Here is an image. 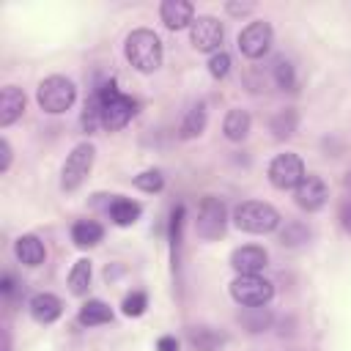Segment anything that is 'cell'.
I'll list each match as a JSON object with an SVG mask.
<instances>
[{"label": "cell", "instance_id": "34", "mask_svg": "<svg viewBox=\"0 0 351 351\" xmlns=\"http://www.w3.org/2000/svg\"><path fill=\"white\" fill-rule=\"evenodd\" d=\"M0 291H3V296H5V299H11V296H14V291H16V280H14L8 271H5V274H3V280H0Z\"/></svg>", "mask_w": 351, "mask_h": 351}, {"label": "cell", "instance_id": "32", "mask_svg": "<svg viewBox=\"0 0 351 351\" xmlns=\"http://www.w3.org/2000/svg\"><path fill=\"white\" fill-rule=\"evenodd\" d=\"M11 156H14L11 143L3 137V140H0V173H8V167H11Z\"/></svg>", "mask_w": 351, "mask_h": 351}, {"label": "cell", "instance_id": "19", "mask_svg": "<svg viewBox=\"0 0 351 351\" xmlns=\"http://www.w3.org/2000/svg\"><path fill=\"white\" fill-rule=\"evenodd\" d=\"M110 219L115 222V225H121V228H129V225H134L137 219H140V214H143V206L140 203H134V200H129V197H115V200H110Z\"/></svg>", "mask_w": 351, "mask_h": 351}, {"label": "cell", "instance_id": "33", "mask_svg": "<svg viewBox=\"0 0 351 351\" xmlns=\"http://www.w3.org/2000/svg\"><path fill=\"white\" fill-rule=\"evenodd\" d=\"M337 217H340V225L351 233V197H346L343 203H340V211H337Z\"/></svg>", "mask_w": 351, "mask_h": 351}, {"label": "cell", "instance_id": "9", "mask_svg": "<svg viewBox=\"0 0 351 351\" xmlns=\"http://www.w3.org/2000/svg\"><path fill=\"white\" fill-rule=\"evenodd\" d=\"M271 41H274V30L266 19H255L250 25L241 27V33L236 36V44H239V52L250 60H258L263 58L269 49H271Z\"/></svg>", "mask_w": 351, "mask_h": 351}, {"label": "cell", "instance_id": "3", "mask_svg": "<svg viewBox=\"0 0 351 351\" xmlns=\"http://www.w3.org/2000/svg\"><path fill=\"white\" fill-rule=\"evenodd\" d=\"M280 211L271 206V203H263V200H241L236 208H233V225L244 233H271L280 228Z\"/></svg>", "mask_w": 351, "mask_h": 351}, {"label": "cell", "instance_id": "35", "mask_svg": "<svg viewBox=\"0 0 351 351\" xmlns=\"http://www.w3.org/2000/svg\"><path fill=\"white\" fill-rule=\"evenodd\" d=\"M156 351H178V340L173 335H162L156 340Z\"/></svg>", "mask_w": 351, "mask_h": 351}, {"label": "cell", "instance_id": "8", "mask_svg": "<svg viewBox=\"0 0 351 351\" xmlns=\"http://www.w3.org/2000/svg\"><path fill=\"white\" fill-rule=\"evenodd\" d=\"M266 176H269L271 186H277V189H296L299 181H302L307 173H304V162H302L299 154L282 151V154H277V156L269 162Z\"/></svg>", "mask_w": 351, "mask_h": 351}, {"label": "cell", "instance_id": "12", "mask_svg": "<svg viewBox=\"0 0 351 351\" xmlns=\"http://www.w3.org/2000/svg\"><path fill=\"white\" fill-rule=\"evenodd\" d=\"M269 263V252L261 244H244L230 252V266L236 274H261Z\"/></svg>", "mask_w": 351, "mask_h": 351}, {"label": "cell", "instance_id": "27", "mask_svg": "<svg viewBox=\"0 0 351 351\" xmlns=\"http://www.w3.org/2000/svg\"><path fill=\"white\" fill-rule=\"evenodd\" d=\"M145 307H148V296H145L143 291H132V293L121 302V313H123V315H129V318L143 315V313H145Z\"/></svg>", "mask_w": 351, "mask_h": 351}, {"label": "cell", "instance_id": "28", "mask_svg": "<svg viewBox=\"0 0 351 351\" xmlns=\"http://www.w3.org/2000/svg\"><path fill=\"white\" fill-rule=\"evenodd\" d=\"M274 82L280 85V88H293L296 85V74H293V66H291V60H285V58H277L274 60Z\"/></svg>", "mask_w": 351, "mask_h": 351}, {"label": "cell", "instance_id": "23", "mask_svg": "<svg viewBox=\"0 0 351 351\" xmlns=\"http://www.w3.org/2000/svg\"><path fill=\"white\" fill-rule=\"evenodd\" d=\"M189 343L197 351H217L225 343V337L217 329H211V326H192L189 329Z\"/></svg>", "mask_w": 351, "mask_h": 351}, {"label": "cell", "instance_id": "16", "mask_svg": "<svg viewBox=\"0 0 351 351\" xmlns=\"http://www.w3.org/2000/svg\"><path fill=\"white\" fill-rule=\"evenodd\" d=\"M25 112V93L16 85H3L0 90V126L8 129L16 118H22Z\"/></svg>", "mask_w": 351, "mask_h": 351}, {"label": "cell", "instance_id": "21", "mask_svg": "<svg viewBox=\"0 0 351 351\" xmlns=\"http://www.w3.org/2000/svg\"><path fill=\"white\" fill-rule=\"evenodd\" d=\"M206 121H208V112H206V104H195L186 110L181 126H178V137L181 140H192V137H200L203 129H206Z\"/></svg>", "mask_w": 351, "mask_h": 351}, {"label": "cell", "instance_id": "10", "mask_svg": "<svg viewBox=\"0 0 351 351\" xmlns=\"http://www.w3.org/2000/svg\"><path fill=\"white\" fill-rule=\"evenodd\" d=\"M222 38H225V27L217 16L211 14H200L195 16V22L189 25V41L195 49L200 52H219L222 49Z\"/></svg>", "mask_w": 351, "mask_h": 351}, {"label": "cell", "instance_id": "6", "mask_svg": "<svg viewBox=\"0 0 351 351\" xmlns=\"http://www.w3.org/2000/svg\"><path fill=\"white\" fill-rule=\"evenodd\" d=\"M228 228V208L222 203V197L217 195H206L197 206V219H195V233L203 241H217Z\"/></svg>", "mask_w": 351, "mask_h": 351}, {"label": "cell", "instance_id": "18", "mask_svg": "<svg viewBox=\"0 0 351 351\" xmlns=\"http://www.w3.org/2000/svg\"><path fill=\"white\" fill-rule=\"evenodd\" d=\"M77 321L82 326H101V324H110L112 321V307L101 299H88L80 313H77Z\"/></svg>", "mask_w": 351, "mask_h": 351}, {"label": "cell", "instance_id": "2", "mask_svg": "<svg viewBox=\"0 0 351 351\" xmlns=\"http://www.w3.org/2000/svg\"><path fill=\"white\" fill-rule=\"evenodd\" d=\"M96 96H99V104H101V126L110 129V132L123 129V126L132 121V115L137 112V101H134L132 96L121 93L112 80L104 82V85L96 90Z\"/></svg>", "mask_w": 351, "mask_h": 351}, {"label": "cell", "instance_id": "31", "mask_svg": "<svg viewBox=\"0 0 351 351\" xmlns=\"http://www.w3.org/2000/svg\"><path fill=\"white\" fill-rule=\"evenodd\" d=\"M307 236H310V230H307L304 225H299V222H288V225H285V230L280 233L282 244H288V247H293V244H302V241H307Z\"/></svg>", "mask_w": 351, "mask_h": 351}, {"label": "cell", "instance_id": "30", "mask_svg": "<svg viewBox=\"0 0 351 351\" xmlns=\"http://www.w3.org/2000/svg\"><path fill=\"white\" fill-rule=\"evenodd\" d=\"M228 71H230V55H228L225 49L214 52V55L208 58V74H211L214 80H222V77H228Z\"/></svg>", "mask_w": 351, "mask_h": 351}, {"label": "cell", "instance_id": "15", "mask_svg": "<svg viewBox=\"0 0 351 351\" xmlns=\"http://www.w3.org/2000/svg\"><path fill=\"white\" fill-rule=\"evenodd\" d=\"M14 255L22 266H41L44 258H47V250H44V241L36 236V233H22L16 241H14Z\"/></svg>", "mask_w": 351, "mask_h": 351}, {"label": "cell", "instance_id": "37", "mask_svg": "<svg viewBox=\"0 0 351 351\" xmlns=\"http://www.w3.org/2000/svg\"><path fill=\"white\" fill-rule=\"evenodd\" d=\"M3 351H11V337H8V329H3Z\"/></svg>", "mask_w": 351, "mask_h": 351}, {"label": "cell", "instance_id": "13", "mask_svg": "<svg viewBox=\"0 0 351 351\" xmlns=\"http://www.w3.org/2000/svg\"><path fill=\"white\" fill-rule=\"evenodd\" d=\"M27 310H30L36 324H52V321H58L63 315V299L49 293V291H41V293L30 296Z\"/></svg>", "mask_w": 351, "mask_h": 351}, {"label": "cell", "instance_id": "25", "mask_svg": "<svg viewBox=\"0 0 351 351\" xmlns=\"http://www.w3.org/2000/svg\"><path fill=\"white\" fill-rule=\"evenodd\" d=\"M239 321H241L250 332H261V329H269L271 313H269L266 307H244L241 315H239Z\"/></svg>", "mask_w": 351, "mask_h": 351}, {"label": "cell", "instance_id": "11", "mask_svg": "<svg viewBox=\"0 0 351 351\" xmlns=\"http://www.w3.org/2000/svg\"><path fill=\"white\" fill-rule=\"evenodd\" d=\"M326 197H329V189H326L324 178L321 176H313V173H307L299 181V186L293 189V200H296V206L302 211H318V208H324Z\"/></svg>", "mask_w": 351, "mask_h": 351}, {"label": "cell", "instance_id": "7", "mask_svg": "<svg viewBox=\"0 0 351 351\" xmlns=\"http://www.w3.org/2000/svg\"><path fill=\"white\" fill-rule=\"evenodd\" d=\"M230 296L241 307H263L274 296V285L263 274H236L230 282Z\"/></svg>", "mask_w": 351, "mask_h": 351}, {"label": "cell", "instance_id": "24", "mask_svg": "<svg viewBox=\"0 0 351 351\" xmlns=\"http://www.w3.org/2000/svg\"><path fill=\"white\" fill-rule=\"evenodd\" d=\"M296 123H299V115H296V110L288 107V110H280L271 118V132H274L277 140H285V137H291L296 132Z\"/></svg>", "mask_w": 351, "mask_h": 351}, {"label": "cell", "instance_id": "17", "mask_svg": "<svg viewBox=\"0 0 351 351\" xmlns=\"http://www.w3.org/2000/svg\"><path fill=\"white\" fill-rule=\"evenodd\" d=\"M250 126H252V118H250V112L241 110V107L228 110V115H225V121H222V132H225V137H228L230 143H241V140L250 134Z\"/></svg>", "mask_w": 351, "mask_h": 351}, {"label": "cell", "instance_id": "26", "mask_svg": "<svg viewBox=\"0 0 351 351\" xmlns=\"http://www.w3.org/2000/svg\"><path fill=\"white\" fill-rule=\"evenodd\" d=\"M82 129L90 134L96 126H101V104H99V96L93 93L88 101H85V110H82V118H80Z\"/></svg>", "mask_w": 351, "mask_h": 351}, {"label": "cell", "instance_id": "1", "mask_svg": "<svg viewBox=\"0 0 351 351\" xmlns=\"http://www.w3.org/2000/svg\"><path fill=\"white\" fill-rule=\"evenodd\" d=\"M123 55L132 63V69H137L140 74H154L162 66L165 47L151 27H134L123 41Z\"/></svg>", "mask_w": 351, "mask_h": 351}, {"label": "cell", "instance_id": "22", "mask_svg": "<svg viewBox=\"0 0 351 351\" xmlns=\"http://www.w3.org/2000/svg\"><path fill=\"white\" fill-rule=\"evenodd\" d=\"M90 277H93V266H90V261H88V258L74 261V266H71V271H69V291H71L74 296L88 293V288H90Z\"/></svg>", "mask_w": 351, "mask_h": 351}, {"label": "cell", "instance_id": "4", "mask_svg": "<svg viewBox=\"0 0 351 351\" xmlns=\"http://www.w3.org/2000/svg\"><path fill=\"white\" fill-rule=\"evenodd\" d=\"M74 99H77V85L63 74H49L36 88V101L49 115L66 112L74 104Z\"/></svg>", "mask_w": 351, "mask_h": 351}, {"label": "cell", "instance_id": "5", "mask_svg": "<svg viewBox=\"0 0 351 351\" xmlns=\"http://www.w3.org/2000/svg\"><path fill=\"white\" fill-rule=\"evenodd\" d=\"M93 162H96V148H93V143H77L74 148H71V154L66 156V162H63V170H60V186L66 189V192H74V189H80L82 184H85V178L90 176V170H93Z\"/></svg>", "mask_w": 351, "mask_h": 351}, {"label": "cell", "instance_id": "29", "mask_svg": "<svg viewBox=\"0 0 351 351\" xmlns=\"http://www.w3.org/2000/svg\"><path fill=\"white\" fill-rule=\"evenodd\" d=\"M134 186L143 189V192H159L165 186V176L159 170H143L140 176H134Z\"/></svg>", "mask_w": 351, "mask_h": 351}, {"label": "cell", "instance_id": "36", "mask_svg": "<svg viewBox=\"0 0 351 351\" xmlns=\"http://www.w3.org/2000/svg\"><path fill=\"white\" fill-rule=\"evenodd\" d=\"M225 8H228L230 14H250L255 5H252V3H241V5H239V3H228Z\"/></svg>", "mask_w": 351, "mask_h": 351}, {"label": "cell", "instance_id": "38", "mask_svg": "<svg viewBox=\"0 0 351 351\" xmlns=\"http://www.w3.org/2000/svg\"><path fill=\"white\" fill-rule=\"evenodd\" d=\"M346 186H348V189H351V173H348V176H346Z\"/></svg>", "mask_w": 351, "mask_h": 351}, {"label": "cell", "instance_id": "20", "mask_svg": "<svg viewBox=\"0 0 351 351\" xmlns=\"http://www.w3.org/2000/svg\"><path fill=\"white\" fill-rule=\"evenodd\" d=\"M104 239V228L96 222V219H80L71 225V241L77 247H96L99 241Z\"/></svg>", "mask_w": 351, "mask_h": 351}, {"label": "cell", "instance_id": "14", "mask_svg": "<svg viewBox=\"0 0 351 351\" xmlns=\"http://www.w3.org/2000/svg\"><path fill=\"white\" fill-rule=\"evenodd\" d=\"M159 16H162L165 27L181 30V27H189L195 22V5L186 0H165L159 5Z\"/></svg>", "mask_w": 351, "mask_h": 351}]
</instances>
